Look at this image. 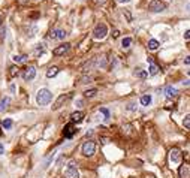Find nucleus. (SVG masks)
Wrapping results in <instances>:
<instances>
[{"label":"nucleus","mask_w":190,"mask_h":178,"mask_svg":"<svg viewBox=\"0 0 190 178\" xmlns=\"http://www.w3.org/2000/svg\"><path fill=\"white\" fill-rule=\"evenodd\" d=\"M53 100V93L49 92L48 88H41L36 94V102L37 105H41V106H45V105H48L49 102Z\"/></svg>","instance_id":"f257e3e1"},{"label":"nucleus","mask_w":190,"mask_h":178,"mask_svg":"<svg viewBox=\"0 0 190 178\" xmlns=\"http://www.w3.org/2000/svg\"><path fill=\"white\" fill-rule=\"evenodd\" d=\"M106 35H108V27H106V24H103V23H99V24L94 27V30H93V37L98 39V41L103 39Z\"/></svg>","instance_id":"f03ea898"},{"label":"nucleus","mask_w":190,"mask_h":178,"mask_svg":"<svg viewBox=\"0 0 190 178\" xmlns=\"http://www.w3.org/2000/svg\"><path fill=\"white\" fill-rule=\"evenodd\" d=\"M64 178H80V172H78V168H76V163L74 160L69 162L68 168L64 171Z\"/></svg>","instance_id":"7ed1b4c3"},{"label":"nucleus","mask_w":190,"mask_h":178,"mask_svg":"<svg viewBox=\"0 0 190 178\" xmlns=\"http://www.w3.org/2000/svg\"><path fill=\"white\" fill-rule=\"evenodd\" d=\"M166 9V3L162 0H151L148 5V11L151 12H163Z\"/></svg>","instance_id":"20e7f679"},{"label":"nucleus","mask_w":190,"mask_h":178,"mask_svg":"<svg viewBox=\"0 0 190 178\" xmlns=\"http://www.w3.org/2000/svg\"><path fill=\"white\" fill-rule=\"evenodd\" d=\"M82 154L86 156V157H92L93 154H94V151H96V144L93 141H87L82 144Z\"/></svg>","instance_id":"39448f33"},{"label":"nucleus","mask_w":190,"mask_h":178,"mask_svg":"<svg viewBox=\"0 0 190 178\" xmlns=\"http://www.w3.org/2000/svg\"><path fill=\"white\" fill-rule=\"evenodd\" d=\"M49 37L53 41H63L66 37V31L61 30V29H54V30H51V33H49Z\"/></svg>","instance_id":"423d86ee"},{"label":"nucleus","mask_w":190,"mask_h":178,"mask_svg":"<svg viewBox=\"0 0 190 178\" xmlns=\"http://www.w3.org/2000/svg\"><path fill=\"white\" fill-rule=\"evenodd\" d=\"M69 49H70V43H63V45H59L57 48H54V51H53V54L54 55H64L69 53Z\"/></svg>","instance_id":"0eeeda50"},{"label":"nucleus","mask_w":190,"mask_h":178,"mask_svg":"<svg viewBox=\"0 0 190 178\" xmlns=\"http://www.w3.org/2000/svg\"><path fill=\"white\" fill-rule=\"evenodd\" d=\"M70 97H72V94H70V93H68V94H61L60 97H59L54 102V105H53V109H59V108H61V105L66 103V102H68Z\"/></svg>","instance_id":"6e6552de"},{"label":"nucleus","mask_w":190,"mask_h":178,"mask_svg":"<svg viewBox=\"0 0 190 178\" xmlns=\"http://www.w3.org/2000/svg\"><path fill=\"white\" fill-rule=\"evenodd\" d=\"M169 159H171L172 163H178L180 160H181V150L177 147H174L169 151Z\"/></svg>","instance_id":"1a4fd4ad"},{"label":"nucleus","mask_w":190,"mask_h":178,"mask_svg":"<svg viewBox=\"0 0 190 178\" xmlns=\"http://www.w3.org/2000/svg\"><path fill=\"white\" fill-rule=\"evenodd\" d=\"M35 76H36V69L33 68V66H29L27 69H24V72H23V78H24L25 81H31Z\"/></svg>","instance_id":"9d476101"},{"label":"nucleus","mask_w":190,"mask_h":178,"mask_svg":"<svg viewBox=\"0 0 190 178\" xmlns=\"http://www.w3.org/2000/svg\"><path fill=\"white\" fill-rule=\"evenodd\" d=\"M75 132H76V129H75L74 123H69V124H66V126H64L63 135H64V138H72Z\"/></svg>","instance_id":"9b49d317"},{"label":"nucleus","mask_w":190,"mask_h":178,"mask_svg":"<svg viewBox=\"0 0 190 178\" xmlns=\"http://www.w3.org/2000/svg\"><path fill=\"white\" fill-rule=\"evenodd\" d=\"M165 96L168 99H174V97H177L178 96V90L175 88V87H172V86H168L165 88Z\"/></svg>","instance_id":"f8f14e48"},{"label":"nucleus","mask_w":190,"mask_h":178,"mask_svg":"<svg viewBox=\"0 0 190 178\" xmlns=\"http://www.w3.org/2000/svg\"><path fill=\"white\" fill-rule=\"evenodd\" d=\"M178 174H180V178H189V175H190V168H189V165L186 163V165H181V166H180V169H178Z\"/></svg>","instance_id":"ddd939ff"},{"label":"nucleus","mask_w":190,"mask_h":178,"mask_svg":"<svg viewBox=\"0 0 190 178\" xmlns=\"http://www.w3.org/2000/svg\"><path fill=\"white\" fill-rule=\"evenodd\" d=\"M147 62L150 63V72H148V74H150V75H157V74H159V66H157V64H154V62H153V58H151V57H148Z\"/></svg>","instance_id":"4468645a"},{"label":"nucleus","mask_w":190,"mask_h":178,"mask_svg":"<svg viewBox=\"0 0 190 178\" xmlns=\"http://www.w3.org/2000/svg\"><path fill=\"white\" fill-rule=\"evenodd\" d=\"M82 117H84V114L81 111H76V112H72L70 120H72V123H80L81 120H82Z\"/></svg>","instance_id":"2eb2a0df"},{"label":"nucleus","mask_w":190,"mask_h":178,"mask_svg":"<svg viewBox=\"0 0 190 178\" xmlns=\"http://www.w3.org/2000/svg\"><path fill=\"white\" fill-rule=\"evenodd\" d=\"M133 75H135L136 78H141V80H144V78H147V76H148V72H147V70H144V69H141V68H138V69H135Z\"/></svg>","instance_id":"dca6fc26"},{"label":"nucleus","mask_w":190,"mask_h":178,"mask_svg":"<svg viewBox=\"0 0 190 178\" xmlns=\"http://www.w3.org/2000/svg\"><path fill=\"white\" fill-rule=\"evenodd\" d=\"M9 105H11V99H9V97H3V99H2V100H0V112L6 111Z\"/></svg>","instance_id":"f3484780"},{"label":"nucleus","mask_w":190,"mask_h":178,"mask_svg":"<svg viewBox=\"0 0 190 178\" xmlns=\"http://www.w3.org/2000/svg\"><path fill=\"white\" fill-rule=\"evenodd\" d=\"M151 100H153V99H151V96H150V94H144V96L141 97V105H144V106H148V105L151 103Z\"/></svg>","instance_id":"a211bd4d"},{"label":"nucleus","mask_w":190,"mask_h":178,"mask_svg":"<svg viewBox=\"0 0 190 178\" xmlns=\"http://www.w3.org/2000/svg\"><path fill=\"white\" fill-rule=\"evenodd\" d=\"M57 74H59V68H55V66H53V68H49L48 70H47V76H48V78H54Z\"/></svg>","instance_id":"6ab92c4d"},{"label":"nucleus","mask_w":190,"mask_h":178,"mask_svg":"<svg viewBox=\"0 0 190 178\" xmlns=\"http://www.w3.org/2000/svg\"><path fill=\"white\" fill-rule=\"evenodd\" d=\"M148 48L151 49V51H156V49L159 48V42H157L156 39H150V41H148Z\"/></svg>","instance_id":"aec40b11"},{"label":"nucleus","mask_w":190,"mask_h":178,"mask_svg":"<svg viewBox=\"0 0 190 178\" xmlns=\"http://www.w3.org/2000/svg\"><path fill=\"white\" fill-rule=\"evenodd\" d=\"M14 62L15 63H25L27 62V55H14Z\"/></svg>","instance_id":"412c9836"},{"label":"nucleus","mask_w":190,"mask_h":178,"mask_svg":"<svg viewBox=\"0 0 190 178\" xmlns=\"http://www.w3.org/2000/svg\"><path fill=\"white\" fill-rule=\"evenodd\" d=\"M84 94H86V97H93V96L98 94V88H90V90H87Z\"/></svg>","instance_id":"4be33fe9"},{"label":"nucleus","mask_w":190,"mask_h":178,"mask_svg":"<svg viewBox=\"0 0 190 178\" xmlns=\"http://www.w3.org/2000/svg\"><path fill=\"white\" fill-rule=\"evenodd\" d=\"M2 126H3V129H6V130L11 129V127H12V120H11V118H6V120L2 123Z\"/></svg>","instance_id":"5701e85b"},{"label":"nucleus","mask_w":190,"mask_h":178,"mask_svg":"<svg viewBox=\"0 0 190 178\" xmlns=\"http://www.w3.org/2000/svg\"><path fill=\"white\" fill-rule=\"evenodd\" d=\"M130 43H132V39H130V37H124L121 41V47L123 48H129Z\"/></svg>","instance_id":"b1692460"},{"label":"nucleus","mask_w":190,"mask_h":178,"mask_svg":"<svg viewBox=\"0 0 190 178\" xmlns=\"http://www.w3.org/2000/svg\"><path fill=\"white\" fill-rule=\"evenodd\" d=\"M100 112L105 115V118H103L105 121H108V120H109V111L106 109V108H100Z\"/></svg>","instance_id":"393cba45"},{"label":"nucleus","mask_w":190,"mask_h":178,"mask_svg":"<svg viewBox=\"0 0 190 178\" xmlns=\"http://www.w3.org/2000/svg\"><path fill=\"white\" fill-rule=\"evenodd\" d=\"M9 70H11V72H9L11 76H17V75H18V68H17V66H12Z\"/></svg>","instance_id":"a878e982"},{"label":"nucleus","mask_w":190,"mask_h":178,"mask_svg":"<svg viewBox=\"0 0 190 178\" xmlns=\"http://www.w3.org/2000/svg\"><path fill=\"white\" fill-rule=\"evenodd\" d=\"M90 81H93L92 76H84V78H81L80 80V84H88Z\"/></svg>","instance_id":"bb28decb"},{"label":"nucleus","mask_w":190,"mask_h":178,"mask_svg":"<svg viewBox=\"0 0 190 178\" xmlns=\"http://www.w3.org/2000/svg\"><path fill=\"white\" fill-rule=\"evenodd\" d=\"M36 47H37V48L35 49V54H36V55L42 54V53H43V45H42V43H41V45H36Z\"/></svg>","instance_id":"cd10ccee"},{"label":"nucleus","mask_w":190,"mask_h":178,"mask_svg":"<svg viewBox=\"0 0 190 178\" xmlns=\"http://www.w3.org/2000/svg\"><path fill=\"white\" fill-rule=\"evenodd\" d=\"M92 3L98 5V6H103L105 3H106V0H92Z\"/></svg>","instance_id":"c85d7f7f"},{"label":"nucleus","mask_w":190,"mask_h":178,"mask_svg":"<svg viewBox=\"0 0 190 178\" xmlns=\"http://www.w3.org/2000/svg\"><path fill=\"white\" fill-rule=\"evenodd\" d=\"M184 127H186V129L190 127V117L189 115H186V118H184Z\"/></svg>","instance_id":"c756f323"},{"label":"nucleus","mask_w":190,"mask_h":178,"mask_svg":"<svg viewBox=\"0 0 190 178\" xmlns=\"http://www.w3.org/2000/svg\"><path fill=\"white\" fill-rule=\"evenodd\" d=\"M127 109H129V111H135V109H136L135 103H129V106H127Z\"/></svg>","instance_id":"7c9ffc66"},{"label":"nucleus","mask_w":190,"mask_h":178,"mask_svg":"<svg viewBox=\"0 0 190 178\" xmlns=\"http://www.w3.org/2000/svg\"><path fill=\"white\" fill-rule=\"evenodd\" d=\"M184 37H186V41H189V37H190V31L189 30H186V33H184Z\"/></svg>","instance_id":"2f4dec72"},{"label":"nucleus","mask_w":190,"mask_h":178,"mask_svg":"<svg viewBox=\"0 0 190 178\" xmlns=\"http://www.w3.org/2000/svg\"><path fill=\"white\" fill-rule=\"evenodd\" d=\"M3 153H5V147H3V144H0V156Z\"/></svg>","instance_id":"473e14b6"},{"label":"nucleus","mask_w":190,"mask_h":178,"mask_svg":"<svg viewBox=\"0 0 190 178\" xmlns=\"http://www.w3.org/2000/svg\"><path fill=\"white\" fill-rule=\"evenodd\" d=\"M189 58H190V57H189V55H187V57H186V60H184V63H186L187 66H189V64H190V60H189Z\"/></svg>","instance_id":"72a5a7b5"},{"label":"nucleus","mask_w":190,"mask_h":178,"mask_svg":"<svg viewBox=\"0 0 190 178\" xmlns=\"http://www.w3.org/2000/svg\"><path fill=\"white\" fill-rule=\"evenodd\" d=\"M118 3H129V2H132V0H117Z\"/></svg>","instance_id":"f704fd0d"},{"label":"nucleus","mask_w":190,"mask_h":178,"mask_svg":"<svg viewBox=\"0 0 190 178\" xmlns=\"http://www.w3.org/2000/svg\"><path fill=\"white\" fill-rule=\"evenodd\" d=\"M118 36H120V31L115 30V31H114V37H118Z\"/></svg>","instance_id":"c9c22d12"},{"label":"nucleus","mask_w":190,"mask_h":178,"mask_svg":"<svg viewBox=\"0 0 190 178\" xmlns=\"http://www.w3.org/2000/svg\"><path fill=\"white\" fill-rule=\"evenodd\" d=\"M11 93H15V84H12V86H11Z\"/></svg>","instance_id":"e433bc0d"},{"label":"nucleus","mask_w":190,"mask_h":178,"mask_svg":"<svg viewBox=\"0 0 190 178\" xmlns=\"http://www.w3.org/2000/svg\"><path fill=\"white\" fill-rule=\"evenodd\" d=\"M76 105L78 106H82V100H76Z\"/></svg>","instance_id":"4c0bfd02"},{"label":"nucleus","mask_w":190,"mask_h":178,"mask_svg":"<svg viewBox=\"0 0 190 178\" xmlns=\"http://www.w3.org/2000/svg\"><path fill=\"white\" fill-rule=\"evenodd\" d=\"M2 23H3V18L0 17V27H2Z\"/></svg>","instance_id":"58836bf2"},{"label":"nucleus","mask_w":190,"mask_h":178,"mask_svg":"<svg viewBox=\"0 0 190 178\" xmlns=\"http://www.w3.org/2000/svg\"><path fill=\"white\" fill-rule=\"evenodd\" d=\"M0 135H2V132H0Z\"/></svg>","instance_id":"ea45409f"}]
</instances>
